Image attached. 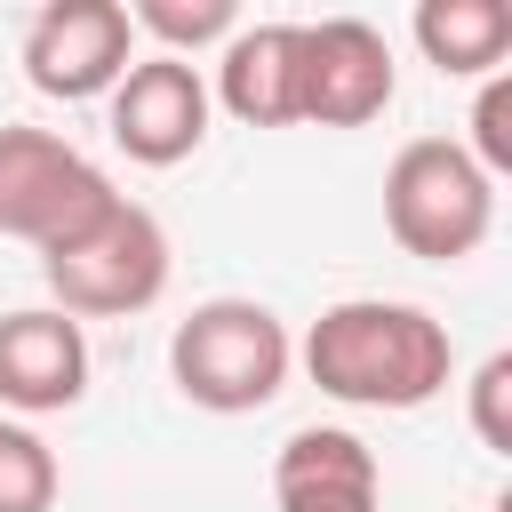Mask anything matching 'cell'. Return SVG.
<instances>
[{
    "instance_id": "4fadbf2b",
    "label": "cell",
    "mask_w": 512,
    "mask_h": 512,
    "mask_svg": "<svg viewBox=\"0 0 512 512\" xmlns=\"http://www.w3.org/2000/svg\"><path fill=\"white\" fill-rule=\"evenodd\" d=\"M128 24L152 32L160 56H184V64H192L200 48H224V40L240 32V8H232V0H136Z\"/></svg>"
},
{
    "instance_id": "7c38bea8",
    "label": "cell",
    "mask_w": 512,
    "mask_h": 512,
    "mask_svg": "<svg viewBox=\"0 0 512 512\" xmlns=\"http://www.w3.org/2000/svg\"><path fill=\"white\" fill-rule=\"evenodd\" d=\"M408 32L440 80H488L512 56V8L504 0H424L408 16Z\"/></svg>"
},
{
    "instance_id": "3957f363",
    "label": "cell",
    "mask_w": 512,
    "mask_h": 512,
    "mask_svg": "<svg viewBox=\"0 0 512 512\" xmlns=\"http://www.w3.org/2000/svg\"><path fill=\"white\" fill-rule=\"evenodd\" d=\"M176 272V248H168V224L144 208V200H112L80 240L48 248L40 256V280H48V304L64 320H128V312H152L160 288Z\"/></svg>"
},
{
    "instance_id": "5b68a950",
    "label": "cell",
    "mask_w": 512,
    "mask_h": 512,
    "mask_svg": "<svg viewBox=\"0 0 512 512\" xmlns=\"http://www.w3.org/2000/svg\"><path fill=\"white\" fill-rule=\"evenodd\" d=\"M112 176L56 128H24L8 120L0 128V240H24V248H64L80 240L104 208H112Z\"/></svg>"
},
{
    "instance_id": "9a60e30c",
    "label": "cell",
    "mask_w": 512,
    "mask_h": 512,
    "mask_svg": "<svg viewBox=\"0 0 512 512\" xmlns=\"http://www.w3.org/2000/svg\"><path fill=\"white\" fill-rule=\"evenodd\" d=\"M472 168L496 184V176H512V72H488L480 80V104H472Z\"/></svg>"
},
{
    "instance_id": "30bf717a",
    "label": "cell",
    "mask_w": 512,
    "mask_h": 512,
    "mask_svg": "<svg viewBox=\"0 0 512 512\" xmlns=\"http://www.w3.org/2000/svg\"><path fill=\"white\" fill-rule=\"evenodd\" d=\"M272 504L280 512H376L384 504V464L360 432L304 424L272 456Z\"/></svg>"
},
{
    "instance_id": "9c48e42d",
    "label": "cell",
    "mask_w": 512,
    "mask_h": 512,
    "mask_svg": "<svg viewBox=\"0 0 512 512\" xmlns=\"http://www.w3.org/2000/svg\"><path fill=\"white\" fill-rule=\"evenodd\" d=\"M88 400V328L64 320L56 304L0 312V408L16 424L64 416Z\"/></svg>"
},
{
    "instance_id": "52a82bcc",
    "label": "cell",
    "mask_w": 512,
    "mask_h": 512,
    "mask_svg": "<svg viewBox=\"0 0 512 512\" xmlns=\"http://www.w3.org/2000/svg\"><path fill=\"white\" fill-rule=\"evenodd\" d=\"M136 64V24L120 0H48L24 24V80L56 104H96Z\"/></svg>"
},
{
    "instance_id": "8992f818",
    "label": "cell",
    "mask_w": 512,
    "mask_h": 512,
    "mask_svg": "<svg viewBox=\"0 0 512 512\" xmlns=\"http://www.w3.org/2000/svg\"><path fill=\"white\" fill-rule=\"evenodd\" d=\"M400 88L392 40L360 16L296 24V120L312 128H368Z\"/></svg>"
},
{
    "instance_id": "277c9868",
    "label": "cell",
    "mask_w": 512,
    "mask_h": 512,
    "mask_svg": "<svg viewBox=\"0 0 512 512\" xmlns=\"http://www.w3.org/2000/svg\"><path fill=\"white\" fill-rule=\"evenodd\" d=\"M384 232L424 264H464L496 232V184L456 136H408L384 168Z\"/></svg>"
},
{
    "instance_id": "ba28073f",
    "label": "cell",
    "mask_w": 512,
    "mask_h": 512,
    "mask_svg": "<svg viewBox=\"0 0 512 512\" xmlns=\"http://www.w3.org/2000/svg\"><path fill=\"white\" fill-rule=\"evenodd\" d=\"M208 80L184 56H136L120 88L104 96V128L136 168H176L208 144Z\"/></svg>"
},
{
    "instance_id": "7a4b0ae2",
    "label": "cell",
    "mask_w": 512,
    "mask_h": 512,
    "mask_svg": "<svg viewBox=\"0 0 512 512\" xmlns=\"http://www.w3.org/2000/svg\"><path fill=\"white\" fill-rule=\"evenodd\" d=\"M288 368H296V336L256 296H208L168 336V376L208 416H256V408H272L288 392Z\"/></svg>"
},
{
    "instance_id": "6da1fadb",
    "label": "cell",
    "mask_w": 512,
    "mask_h": 512,
    "mask_svg": "<svg viewBox=\"0 0 512 512\" xmlns=\"http://www.w3.org/2000/svg\"><path fill=\"white\" fill-rule=\"evenodd\" d=\"M296 360L344 408H424L456 376L448 320H432L424 304H400V296H344V304H328L304 328Z\"/></svg>"
},
{
    "instance_id": "2e32d148",
    "label": "cell",
    "mask_w": 512,
    "mask_h": 512,
    "mask_svg": "<svg viewBox=\"0 0 512 512\" xmlns=\"http://www.w3.org/2000/svg\"><path fill=\"white\" fill-rule=\"evenodd\" d=\"M464 392H472V432H480V448H488V456H512V352H488Z\"/></svg>"
},
{
    "instance_id": "5bb4252c",
    "label": "cell",
    "mask_w": 512,
    "mask_h": 512,
    "mask_svg": "<svg viewBox=\"0 0 512 512\" xmlns=\"http://www.w3.org/2000/svg\"><path fill=\"white\" fill-rule=\"evenodd\" d=\"M56 496H64L56 448H48L32 424L0 416V512H56Z\"/></svg>"
},
{
    "instance_id": "8fae6325",
    "label": "cell",
    "mask_w": 512,
    "mask_h": 512,
    "mask_svg": "<svg viewBox=\"0 0 512 512\" xmlns=\"http://www.w3.org/2000/svg\"><path fill=\"white\" fill-rule=\"evenodd\" d=\"M240 128H296V24H240L216 56V88Z\"/></svg>"
}]
</instances>
